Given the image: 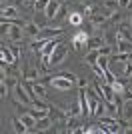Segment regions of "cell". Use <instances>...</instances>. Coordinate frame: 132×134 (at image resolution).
Listing matches in <instances>:
<instances>
[{
	"mask_svg": "<svg viewBox=\"0 0 132 134\" xmlns=\"http://www.w3.org/2000/svg\"><path fill=\"white\" fill-rule=\"evenodd\" d=\"M68 22L72 24V26H82V22H84V14L82 12H72V14H68Z\"/></svg>",
	"mask_w": 132,
	"mask_h": 134,
	"instance_id": "17",
	"label": "cell"
},
{
	"mask_svg": "<svg viewBox=\"0 0 132 134\" xmlns=\"http://www.w3.org/2000/svg\"><path fill=\"white\" fill-rule=\"evenodd\" d=\"M64 126H66V132H80V120H78V116H74V114H68L64 120Z\"/></svg>",
	"mask_w": 132,
	"mask_h": 134,
	"instance_id": "7",
	"label": "cell"
},
{
	"mask_svg": "<svg viewBox=\"0 0 132 134\" xmlns=\"http://www.w3.org/2000/svg\"><path fill=\"white\" fill-rule=\"evenodd\" d=\"M102 6H104L108 12H116V10H120V4H118V0H102Z\"/></svg>",
	"mask_w": 132,
	"mask_h": 134,
	"instance_id": "22",
	"label": "cell"
},
{
	"mask_svg": "<svg viewBox=\"0 0 132 134\" xmlns=\"http://www.w3.org/2000/svg\"><path fill=\"white\" fill-rule=\"evenodd\" d=\"M48 82L54 86L56 90H62V92H68V90L74 86V80H70V78H66L64 74H60V76H50L48 78Z\"/></svg>",
	"mask_w": 132,
	"mask_h": 134,
	"instance_id": "2",
	"label": "cell"
},
{
	"mask_svg": "<svg viewBox=\"0 0 132 134\" xmlns=\"http://www.w3.org/2000/svg\"><path fill=\"white\" fill-rule=\"evenodd\" d=\"M24 32H26V36H30V38H36L40 32V24L36 22V20H30V22L24 24Z\"/></svg>",
	"mask_w": 132,
	"mask_h": 134,
	"instance_id": "13",
	"label": "cell"
},
{
	"mask_svg": "<svg viewBox=\"0 0 132 134\" xmlns=\"http://www.w3.org/2000/svg\"><path fill=\"white\" fill-rule=\"evenodd\" d=\"M78 104H80V112H82V116H88V114H90V106H88L86 88H80V92H78Z\"/></svg>",
	"mask_w": 132,
	"mask_h": 134,
	"instance_id": "10",
	"label": "cell"
},
{
	"mask_svg": "<svg viewBox=\"0 0 132 134\" xmlns=\"http://www.w3.org/2000/svg\"><path fill=\"white\" fill-rule=\"evenodd\" d=\"M60 0H50L48 6H46V10H44V16L48 18V20H54L56 18V12H58V8H60Z\"/></svg>",
	"mask_w": 132,
	"mask_h": 134,
	"instance_id": "11",
	"label": "cell"
},
{
	"mask_svg": "<svg viewBox=\"0 0 132 134\" xmlns=\"http://www.w3.org/2000/svg\"><path fill=\"white\" fill-rule=\"evenodd\" d=\"M12 94H14V100L16 102H22V104H26V106L32 104V94H30V90H28V86L24 82H18L16 88L12 90Z\"/></svg>",
	"mask_w": 132,
	"mask_h": 134,
	"instance_id": "1",
	"label": "cell"
},
{
	"mask_svg": "<svg viewBox=\"0 0 132 134\" xmlns=\"http://www.w3.org/2000/svg\"><path fill=\"white\" fill-rule=\"evenodd\" d=\"M114 48H116L118 52H132V40H124V38L116 40Z\"/></svg>",
	"mask_w": 132,
	"mask_h": 134,
	"instance_id": "16",
	"label": "cell"
},
{
	"mask_svg": "<svg viewBox=\"0 0 132 134\" xmlns=\"http://www.w3.org/2000/svg\"><path fill=\"white\" fill-rule=\"evenodd\" d=\"M8 84L4 82V80H2V82H0V96H2V98H6V96H8Z\"/></svg>",
	"mask_w": 132,
	"mask_h": 134,
	"instance_id": "27",
	"label": "cell"
},
{
	"mask_svg": "<svg viewBox=\"0 0 132 134\" xmlns=\"http://www.w3.org/2000/svg\"><path fill=\"white\" fill-rule=\"evenodd\" d=\"M130 24H132V14H130Z\"/></svg>",
	"mask_w": 132,
	"mask_h": 134,
	"instance_id": "30",
	"label": "cell"
},
{
	"mask_svg": "<svg viewBox=\"0 0 132 134\" xmlns=\"http://www.w3.org/2000/svg\"><path fill=\"white\" fill-rule=\"evenodd\" d=\"M66 56H68V48H66V44L62 42V44L52 52V56H50V66H60L62 62L66 60Z\"/></svg>",
	"mask_w": 132,
	"mask_h": 134,
	"instance_id": "3",
	"label": "cell"
},
{
	"mask_svg": "<svg viewBox=\"0 0 132 134\" xmlns=\"http://www.w3.org/2000/svg\"><path fill=\"white\" fill-rule=\"evenodd\" d=\"M16 56H14V52L10 50V46L6 48L4 44L0 46V64H16Z\"/></svg>",
	"mask_w": 132,
	"mask_h": 134,
	"instance_id": "5",
	"label": "cell"
},
{
	"mask_svg": "<svg viewBox=\"0 0 132 134\" xmlns=\"http://www.w3.org/2000/svg\"><path fill=\"white\" fill-rule=\"evenodd\" d=\"M48 42V38H34L32 40V44H30V48H32V52H36V54L40 56V52H42L44 44Z\"/></svg>",
	"mask_w": 132,
	"mask_h": 134,
	"instance_id": "19",
	"label": "cell"
},
{
	"mask_svg": "<svg viewBox=\"0 0 132 134\" xmlns=\"http://www.w3.org/2000/svg\"><path fill=\"white\" fill-rule=\"evenodd\" d=\"M12 126H14V130H16V132H20V134L30 132V128H28L26 124L20 120V116H14V118H12Z\"/></svg>",
	"mask_w": 132,
	"mask_h": 134,
	"instance_id": "18",
	"label": "cell"
},
{
	"mask_svg": "<svg viewBox=\"0 0 132 134\" xmlns=\"http://www.w3.org/2000/svg\"><path fill=\"white\" fill-rule=\"evenodd\" d=\"M28 90H30V94L34 96V98H46V88L42 86V82H26Z\"/></svg>",
	"mask_w": 132,
	"mask_h": 134,
	"instance_id": "6",
	"label": "cell"
},
{
	"mask_svg": "<svg viewBox=\"0 0 132 134\" xmlns=\"http://www.w3.org/2000/svg\"><path fill=\"white\" fill-rule=\"evenodd\" d=\"M64 30H62V26H44V28H40V32H38V36L36 38H56L58 34H62Z\"/></svg>",
	"mask_w": 132,
	"mask_h": 134,
	"instance_id": "4",
	"label": "cell"
},
{
	"mask_svg": "<svg viewBox=\"0 0 132 134\" xmlns=\"http://www.w3.org/2000/svg\"><path fill=\"white\" fill-rule=\"evenodd\" d=\"M102 44H104V40H102V38H88L86 48H88V50H98Z\"/></svg>",
	"mask_w": 132,
	"mask_h": 134,
	"instance_id": "21",
	"label": "cell"
},
{
	"mask_svg": "<svg viewBox=\"0 0 132 134\" xmlns=\"http://www.w3.org/2000/svg\"><path fill=\"white\" fill-rule=\"evenodd\" d=\"M88 38H90V34L84 32V30H78L74 34V38H72V46H74V50H80V46H86Z\"/></svg>",
	"mask_w": 132,
	"mask_h": 134,
	"instance_id": "8",
	"label": "cell"
},
{
	"mask_svg": "<svg viewBox=\"0 0 132 134\" xmlns=\"http://www.w3.org/2000/svg\"><path fill=\"white\" fill-rule=\"evenodd\" d=\"M54 124V120L50 116H44V118H38L36 120V124H34L32 132H46V130H50V126Z\"/></svg>",
	"mask_w": 132,
	"mask_h": 134,
	"instance_id": "9",
	"label": "cell"
},
{
	"mask_svg": "<svg viewBox=\"0 0 132 134\" xmlns=\"http://www.w3.org/2000/svg\"><path fill=\"white\" fill-rule=\"evenodd\" d=\"M78 86H80V88H88V80L86 78H78Z\"/></svg>",
	"mask_w": 132,
	"mask_h": 134,
	"instance_id": "29",
	"label": "cell"
},
{
	"mask_svg": "<svg viewBox=\"0 0 132 134\" xmlns=\"http://www.w3.org/2000/svg\"><path fill=\"white\" fill-rule=\"evenodd\" d=\"M96 64H98V68L106 70V68H108V64H110V56H102V54H100V58H98V62H96Z\"/></svg>",
	"mask_w": 132,
	"mask_h": 134,
	"instance_id": "25",
	"label": "cell"
},
{
	"mask_svg": "<svg viewBox=\"0 0 132 134\" xmlns=\"http://www.w3.org/2000/svg\"><path fill=\"white\" fill-rule=\"evenodd\" d=\"M68 16V10H66V6L60 4V8H58V12H56V18L54 20H60V18H66Z\"/></svg>",
	"mask_w": 132,
	"mask_h": 134,
	"instance_id": "26",
	"label": "cell"
},
{
	"mask_svg": "<svg viewBox=\"0 0 132 134\" xmlns=\"http://www.w3.org/2000/svg\"><path fill=\"white\" fill-rule=\"evenodd\" d=\"M80 132H86V134H106L110 132L108 126H102V124H90V126H84Z\"/></svg>",
	"mask_w": 132,
	"mask_h": 134,
	"instance_id": "14",
	"label": "cell"
},
{
	"mask_svg": "<svg viewBox=\"0 0 132 134\" xmlns=\"http://www.w3.org/2000/svg\"><path fill=\"white\" fill-rule=\"evenodd\" d=\"M20 12L16 6H2V20H18Z\"/></svg>",
	"mask_w": 132,
	"mask_h": 134,
	"instance_id": "12",
	"label": "cell"
},
{
	"mask_svg": "<svg viewBox=\"0 0 132 134\" xmlns=\"http://www.w3.org/2000/svg\"><path fill=\"white\" fill-rule=\"evenodd\" d=\"M98 58H100V52H98V50H88V54H86V64H88V66H94V64L98 62Z\"/></svg>",
	"mask_w": 132,
	"mask_h": 134,
	"instance_id": "20",
	"label": "cell"
},
{
	"mask_svg": "<svg viewBox=\"0 0 132 134\" xmlns=\"http://www.w3.org/2000/svg\"><path fill=\"white\" fill-rule=\"evenodd\" d=\"M122 78L130 80L132 78V60H128L126 64H124V72H122Z\"/></svg>",
	"mask_w": 132,
	"mask_h": 134,
	"instance_id": "24",
	"label": "cell"
},
{
	"mask_svg": "<svg viewBox=\"0 0 132 134\" xmlns=\"http://www.w3.org/2000/svg\"><path fill=\"white\" fill-rule=\"evenodd\" d=\"M118 4H120V8H130L132 0H118Z\"/></svg>",
	"mask_w": 132,
	"mask_h": 134,
	"instance_id": "28",
	"label": "cell"
},
{
	"mask_svg": "<svg viewBox=\"0 0 132 134\" xmlns=\"http://www.w3.org/2000/svg\"><path fill=\"white\" fill-rule=\"evenodd\" d=\"M122 118L126 122H132V98L124 100V106H122Z\"/></svg>",
	"mask_w": 132,
	"mask_h": 134,
	"instance_id": "15",
	"label": "cell"
},
{
	"mask_svg": "<svg viewBox=\"0 0 132 134\" xmlns=\"http://www.w3.org/2000/svg\"><path fill=\"white\" fill-rule=\"evenodd\" d=\"M50 0H34V10L36 12H44L46 10V6H48Z\"/></svg>",
	"mask_w": 132,
	"mask_h": 134,
	"instance_id": "23",
	"label": "cell"
}]
</instances>
